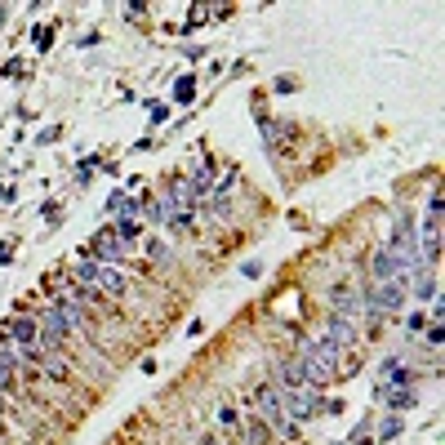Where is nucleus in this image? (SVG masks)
Returning a JSON list of instances; mask_svg holds the SVG:
<instances>
[{
  "mask_svg": "<svg viewBox=\"0 0 445 445\" xmlns=\"http://www.w3.org/2000/svg\"><path fill=\"white\" fill-rule=\"evenodd\" d=\"M414 405V392H392V410H410Z\"/></svg>",
  "mask_w": 445,
  "mask_h": 445,
  "instance_id": "20",
  "label": "nucleus"
},
{
  "mask_svg": "<svg viewBox=\"0 0 445 445\" xmlns=\"http://www.w3.org/2000/svg\"><path fill=\"white\" fill-rule=\"evenodd\" d=\"M9 258H13V250H9V245H0V268H5Z\"/></svg>",
  "mask_w": 445,
  "mask_h": 445,
  "instance_id": "27",
  "label": "nucleus"
},
{
  "mask_svg": "<svg viewBox=\"0 0 445 445\" xmlns=\"http://www.w3.org/2000/svg\"><path fill=\"white\" fill-rule=\"evenodd\" d=\"M36 45H40V49H49V45H54V27H45L40 36H36Z\"/></svg>",
  "mask_w": 445,
  "mask_h": 445,
  "instance_id": "25",
  "label": "nucleus"
},
{
  "mask_svg": "<svg viewBox=\"0 0 445 445\" xmlns=\"http://www.w3.org/2000/svg\"><path fill=\"white\" fill-rule=\"evenodd\" d=\"M419 250H423L427 263H436V258H441V223H432V219L423 223V232H419Z\"/></svg>",
  "mask_w": 445,
  "mask_h": 445,
  "instance_id": "7",
  "label": "nucleus"
},
{
  "mask_svg": "<svg viewBox=\"0 0 445 445\" xmlns=\"http://www.w3.org/2000/svg\"><path fill=\"white\" fill-rule=\"evenodd\" d=\"M405 303V281H374L370 290V317H388Z\"/></svg>",
  "mask_w": 445,
  "mask_h": 445,
  "instance_id": "3",
  "label": "nucleus"
},
{
  "mask_svg": "<svg viewBox=\"0 0 445 445\" xmlns=\"http://www.w3.org/2000/svg\"><path fill=\"white\" fill-rule=\"evenodd\" d=\"M299 374H303V383H329V378L339 374V348L329 339H321V343H312V348L303 352V366H299Z\"/></svg>",
  "mask_w": 445,
  "mask_h": 445,
  "instance_id": "1",
  "label": "nucleus"
},
{
  "mask_svg": "<svg viewBox=\"0 0 445 445\" xmlns=\"http://www.w3.org/2000/svg\"><path fill=\"white\" fill-rule=\"evenodd\" d=\"M401 268H405V263L397 254H388V250L374 254V281H401Z\"/></svg>",
  "mask_w": 445,
  "mask_h": 445,
  "instance_id": "6",
  "label": "nucleus"
},
{
  "mask_svg": "<svg viewBox=\"0 0 445 445\" xmlns=\"http://www.w3.org/2000/svg\"><path fill=\"white\" fill-rule=\"evenodd\" d=\"M9 388H13V352L0 348V392H9Z\"/></svg>",
  "mask_w": 445,
  "mask_h": 445,
  "instance_id": "12",
  "label": "nucleus"
},
{
  "mask_svg": "<svg viewBox=\"0 0 445 445\" xmlns=\"http://www.w3.org/2000/svg\"><path fill=\"white\" fill-rule=\"evenodd\" d=\"M121 250H125V245L111 236V227H107V232H98V236L85 245V258H98V263H107V268H116V263H121Z\"/></svg>",
  "mask_w": 445,
  "mask_h": 445,
  "instance_id": "4",
  "label": "nucleus"
},
{
  "mask_svg": "<svg viewBox=\"0 0 445 445\" xmlns=\"http://www.w3.org/2000/svg\"><path fill=\"white\" fill-rule=\"evenodd\" d=\"M356 445H374V441H356Z\"/></svg>",
  "mask_w": 445,
  "mask_h": 445,
  "instance_id": "29",
  "label": "nucleus"
},
{
  "mask_svg": "<svg viewBox=\"0 0 445 445\" xmlns=\"http://www.w3.org/2000/svg\"><path fill=\"white\" fill-rule=\"evenodd\" d=\"M205 13H209L205 5H196V9H192V18H187V27H183V31H178V36H192V31H196V27H201V23H209V18H205Z\"/></svg>",
  "mask_w": 445,
  "mask_h": 445,
  "instance_id": "15",
  "label": "nucleus"
},
{
  "mask_svg": "<svg viewBox=\"0 0 445 445\" xmlns=\"http://www.w3.org/2000/svg\"><path fill=\"white\" fill-rule=\"evenodd\" d=\"M192 227V214H170V232H187Z\"/></svg>",
  "mask_w": 445,
  "mask_h": 445,
  "instance_id": "19",
  "label": "nucleus"
},
{
  "mask_svg": "<svg viewBox=\"0 0 445 445\" xmlns=\"http://www.w3.org/2000/svg\"><path fill=\"white\" fill-rule=\"evenodd\" d=\"M245 432H250V445H263V441H268V423H263L258 414H250V423H245Z\"/></svg>",
  "mask_w": 445,
  "mask_h": 445,
  "instance_id": "14",
  "label": "nucleus"
},
{
  "mask_svg": "<svg viewBox=\"0 0 445 445\" xmlns=\"http://www.w3.org/2000/svg\"><path fill=\"white\" fill-rule=\"evenodd\" d=\"M125 201H129V192H125V187H116V192L107 196V214H125Z\"/></svg>",
  "mask_w": 445,
  "mask_h": 445,
  "instance_id": "16",
  "label": "nucleus"
},
{
  "mask_svg": "<svg viewBox=\"0 0 445 445\" xmlns=\"http://www.w3.org/2000/svg\"><path fill=\"white\" fill-rule=\"evenodd\" d=\"M378 436H383V441H392V436H401V419H383V432H378Z\"/></svg>",
  "mask_w": 445,
  "mask_h": 445,
  "instance_id": "18",
  "label": "nucleus"
},
{
  "mask_svg": "<svg viewBox=\"0 0 445 445\" xmlns=\"http://www.w3.org/2000/svg\"><path fill=\"white\" fill-rule=\"evenodd\" d=\"M5 334L13 343H36L40 339V325H36V317H13V321H5Z\"/></svg>",
  "mask_w": 445,
  "mask_h": 445,
  "instance_id": "5",
  "label": "nucleus"
},
{
  "mask_svg": "<svg viewBox=\"0 0 445 445\" xmlns=\"http://www.w3.org/2000/svg\"><path fill=\"white\" fill-rule=\"evenodd\" d=\"M111 236H116L121 245H134V241L143 236V223H138V219H121L116 227H111Z\"/></svg>",
  "mask_w": 445,
  "mask_h": 445,
  "instance_id": "9",
  "label": "nucleus"
},
{
  "mask_svg": "<svg viewBox=\"0 0 445 445\" xmlns=\"http://www.w3.org/2000/svg\"><path fill=\"white\" fill-rule=\"evenodd\" d=\"M45 374H49V378H67V366H62V361H49V356H45Z\"/></svg>",
  "mask_w": 445,
  "mask_h": 445,
  "instance_id": "21",
  "label": "nucleus"
},
{
  "mask_svg": "<svg viewBox=\"0 0 445 445\" xmlns=\"http://www.w3.org/2000/svg\"><path fill=\"white\" fill-rule=\"evenodd\" d=\"M147 254H152V258H160V263L170 258V254H165V245H160V241H147Z\"/></svg>",
  "mask_w": 445,
  "mask_h": 445,
  "instance_id": "24",
  "label": "nucleus"
},
{
  "mask_svg": "<svg viewBox=\"0 0 445 445\" xmlns=\"http://www.w3.org/2000/svg\"><path fill=\"white\" fill-rule=\"evenodd\" d=\"M201 445H223V441H214V436H205V441H201Z\"/></svg>",
  "mask_w": 445,
  "mask_h": 445,
  "instance_id": "28",
  "label": "nucleus"
},
{
  "mask_svg": "<svg viewBox=\"0 0 445 445\" xmlns=\"http://www.w3.org/2000/svg\"><path fill=\"white\" fill-rule=\"evenodd\" d=\"M58 134H62V129H58V125H49L45 134H36V143H58Z\"/></svg>",
  "mask_w": 445,
  "mask_h": 445,
  "instance_id": "23",
  "label": "nucleus"
},
{
  "mask_svg": "<svg viewBox=\"0 0 445 445\" xmlns=\"http://www.w3.org/2000/svg\"><path fill=\"white\" fill-rule=\"evenodd\" d=\"M254 410H258V419L263 423H272L281 436H299V423H294L285 410H281V397H276V388H258V397H254Z\"/></svg>",
  "mask_w": 445,
  "mask_h": 445,
  "instance_id": "2",
  "label": "nucleus"
},
{
  "mask_svg": "<svg viewBox=\"0 0 445 445\" xmlns=\"http://www.w3.org/2000/svg\"><path fill=\"white\" fill-rule=\"evenodd\" d=\"M9 201H13V187L5 183V187H0V205H9Z\"/></svg>",
  "mask_w": 445,
  "mask_h": 445,
  "instance_id": "26",
  "label": "nucleus"
},
{
  "mask_svg": "<svg viewBox=\"0 0 445 445\" xmlns=\"http://www.w3.org/2000/svg\"><path fill=\"white\" fill-rule=\"evenodd\" d=\"M98 272H103V263H98V258H80L76 281H80V285H98Z\"/></svg>",
  "mask_w": 445,
  "mask_h": 445,
  "instance_id": "11",
  "label": "nucleus"
},
{
  "mask_svg": "<svg viewBox=\"0 0 445 445\" xmlns=\"http://www.w3.org/2000/svg\"><path fill=\"white\" fill-rule=\"evenodd\" d=\"M98 290H107V294H121V290H125V276H121L116 268H107V263H103V272H98Z\"/></svg>",
  "mask_w": 445,
  "mask_h": 445,
  "instance_id": "10",
  "label": "nucleus"
},
{
  "mask_svg": "<svg viewBox=\"0 0 445 445\" xmlns=\"http://www.w3.org/2000/svg\"><path fill=\"white\" fill-rule=\"evenodd\" d=\"M329 329H334V339H329L334 348H352V343H356V325H352V321L334 317V325H329Z\"/></svg>",
  "mask_w": 445,
  "mask_h": 445,
  "instance_id": "8",
  "label": "nucleus"
},
{
  "mask_svg": "<svg viewBox=\"0 0 445 445\" xmlns=\"http://www.w3.org/2000/svg\"><path fill=\"white\" fill-rule=\"evenodd\" d=\"M196 98V76H178L174 80V103H192Z\"/></svg>",
  "mask_w": 445,
  "mask_h": 445,
  "instance_id": "13",
  "label": "nucleus"
},
{
  "mask_svg": "<svg viewBox=\"0 0 445 445\" xmlns=\"http://www.w3.org/2000/svg\"><path fill=\"white\" fill-rule=\"evenodd\" d=\"M241 276H245V281H258V276H263V263H258V258L241 263Z\"/></svg>",
  "mask_w": 445,
  "mask_h": 445,
  "instance_id": "17",
  "label": "nucleus"
},
{
  "mask_svg": "<svg viewBox=\"0 0 445 445\" xmlns=\"http://www.w3.org/2000/svg\"><path fill=\"white\" fill-rule=\"evenodd\" d=\"M272 89H276V94H294V76H276Z\"/></svg>",
  "mask_w": 445,
  "mask_h": 445,
  "instance_id": "22",
  "label": "nucleus"
}]
</instances>
